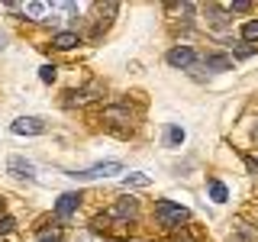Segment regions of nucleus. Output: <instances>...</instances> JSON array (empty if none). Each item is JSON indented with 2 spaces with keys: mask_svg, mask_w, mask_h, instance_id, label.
<instances>
[{
  "mask_svg": "<svg viewBox=\"0 0 258 242\" xmlns=\"http://www.w3.org/2000/svg\"><path fill=\"white\" fill-rule=\"evenodd\" d=\"M187 207L174 204V200H158L155 204V220L165 226V229H177L181 223H187Z\"/></svg>",
  "mask_w": 258,
  "mask_h": 242,
  "instance_id": "nucleus-1",
  "label": "nucleus"
},
{
  "mask_svg": "<svg viewBox=\"0 0 258 242\" xmlns=\"http://www.w3.org/2000/svg\"><path fill=\"white\" fill-rule=\"evenodd\" d=\"M136 213H139V200H136V197H123V200H116V204H113V207H110V210H107V213H103L97 223H107V220L129 223Z\"/></svg>",
  "mask_w": 258,
  "mask_h": 242,
  "instance_id": "nucleus-2",
  "label": "nucleus"
},
{
  "mask_svg": "<svg viewBox=\"0 0 258 242\" xmlns=\"http://www.w3.org/2000/svg\"><path fill=\"white\" fill-rule=\"evenodd\" d=\"M119 171H123L119 161H100V165H91V168H84V171H75L71 177H75V181H97V177H110V174H119Z\"/></svg>",
  "mask_w": 258,
  "mask_h": 242,
  "instance_id": "nucleus-3",
  "label": "nucleus"
},
{
  "mask_svg": "<svg viewBox=\"0 0 258 242\" xmlns=\"http://www.w3.org/2000/svg\"><path fill=\"white\" fill-rule=\"evenodd\" d=\"M10 133L13 136H42L45 133V123L39 116H20L10 123Z\"/></svg>",
  "mask_w": 258,
  "mask_h": 242,
  "instance_id": "nucleus-4",
  "label": "nucleus"
},
{
  "mask_svg": "<svg viewBox=\"0 0 258 242\" xmlns=\"http://www.w3.org/2000/svg\"><path fill=\"white\" fill-rule=\"evenodd\" d=\"M78 207H81V194L78 191H68V194H61V197L55 200V213H58L61 220H68Z\"/></svg>",
  "mask_w": 258,
  "mask_h": 242,
  "instance_id": "nucleus-5",
  "label": "nucleus"
},
{
  "mask_svg": "<svg viewBox=\"0 0 258 242\" xmlns=\"http://www.w3.org/2000/svg\"><path fill=\"white\" fill-rule=\"evenodd\" d=\"M194 58H197V55H194L190 45H174L171 52H168V65H171V68H190Z\"/></svg>",
  "mask_w": 258,
  "mask_h": 242,
  "instance_id": "nucleus-6",
  "label": "nucleus"
},
{
  "mask_svg": "<svg viewBox=\"0 0 258 242\" xmlns=\"http://www.w3.org/2000/svg\"><path fill=\"white\" fill-rule=\"evenodd\" d=\"M7 171H10L13 177H20V181H23V177H26V181L36 177V168H32L26 158H20V155H13L10 161H7Z\"/></svg>",
  "mask_w": 258,
  "mask_h": 242,
  "instance_id": "nucleus-7",
  "label": "nucleus"
},
{
  "mask_svg": "<svg viewBox=\"0 0 258 242\" xmlns=\"http://www.w3.org/2000/svg\"><path fill=\"white\" fill-rule=\"evenodd\" d=\"M94 94H100V87H97V84H91L87 91H71L64 103H68V107H84V103H91V100H94Z\"/></svg>",
  "mask_w": 258,
  "mask_h": 242,
  "instance_id": "nucleus-8",
  "label": "nucleus"
},
{
  "mask_svg": "<svg viewBox=\"0 0 258 242\" xmlns=\"http://www.w3.org/2000/svg\"><path fill=\"white\" fill-rule=\"evenodd\" d=\"M52 45L58 48V52H68V48L81 45V36H78V32H55V36H52Z\"/></svg>",
  "mask_w": 258,
  "mask_h": 242,
  "instance_id": "nucleus-9",
  "label": "nucleus"
},
{
  "mask_svg": "<svg viewBox=\"0 0 258 242\" xmlns=\"http://www.w3.org/2000/svg\"><path fill=\"white\" fill-rule=\"evenodd\" d=\"M207 68L210 71H232V58L229 55H207Z\"/></svg>",
  "mask_w": 258,
  "mask_h": 242,
  "instance_id": "nucleus-10",
  "label": "nucleus"
},
{
  "mask_svg": "<svg viewBox=\"0 0 258 242\" xmlns=\"http://www.w3.org/2000/svg\"><path fill=\"white\" fill-rule=\"evenodd\" d=\"M123 184H126V188H149L152 177H149V174H142V171H133V174H126V177H123Z\"/></svg>",
  "mask_w": 258,
  "mask_h": 242,
  "instance_id": "nucleus-11",
  "label": "nucleus"
},
{
  "mask_svg": "<svg viewBox=\"0 0 258 242\" xmlns=\"http://www.w3.org/2000/svg\"><path fill=\"white\" fill-rule=\"evenodd\" d=\"M207 13H210V23H213L216 29H223V26H229V16H226L220 7H207Z\"/></svg>",
  "mask_w": 258,
  "mask_h": 242,
  "instance_id": "nucleus-12",
  "label": "nucleus"
},
{
  "mask_svg": "<svg viewBox=\"0 0 258 242\" xmlns=\"http://www.w3.org/2000/svg\"><path fill=\"white\" fill-rule=\"evenodd\" d=\"M210 197H213L216 204H223V200L229 197V191H226V184H223V181H210Z\"/></svg>",
  "mask_w": 258,
  "mask_h": 242,
  "instance_id": "nucleus-13",
  "label": "nucleus"
},
{
  "mask_svg": "<svg viewBox=\"0 0 258 242\" xmlns=\"http://www.w3.org/2000/svg\"><path fill=\"white\" fill-rule=\"evenodd\" d=\"M45 10H48V4H23V7H20V13L32 16V20H39V16H42Z\"/></svg>",
  "mask_w": 258,
  "mask_h": 242,
  "instance_id": "nucleus-14",
  "label": "nucleus"
},
{
  "mask_svg": "<svg viewBox=\"0 0 258 242\" xmlns=\"http://www.w3.org/2000/svg\"><path fill=\"white\" fill-rule=\"evenodd\" d=\"M242 39H245V42H258V20H248L245 26H242Z\"/></svg>",
  "mask_w": 258,
  "mask_h": 242,
  "instance_id": "nucleus-15",
  "label": "nucleus"
},
{
  "mask_svg": "<svg viewBox=\"0 0 258 242\" xmlns=\"http://www.w3.org/2000/svg\"><path fill=\"white\" fill-rule=\"evenodd\" d=\"M181 142H184V129L171 126V129H168V145H181Z\"/></svg>",
  "mask_w": 258,
  "mask_h": 242,
  "instance_id": "nucleus-16",
  "label": "nucleus"
},
{
  "mask_svg": "<svg viewBox=\"0 0 258 242\" xmlns=\"http://www.w3.org/2000/svg\"><path fill=\"white\" fill-rule=\"evenodd\" d=\"M39 78H42L45 84H52L55 81V65H42V68H39Z\"/></svg>",
  "mask_w": 258,
  "mask_h": 242,
  "instance_id": "nucleus-17",
  "label": "nucleus"
},
{
  "mask_svg": "<svg viewBox=\"0 0 258 242\" xmlns=\"http://www.w3.org/2000/svg\"><path fill=\"white\" fill-rule=\"evenodd\" d=\"M226 10H236V13H245V10H252V0H232Z\"/></svg>",
  "mask_w": 258,
  "mask_h": 242,
  "instance_id": "nucleus-18",
  "label": "nucleus"
},
{
  "mask_svg": "<svg viewBox=\"0 0 258 242\" xmlns=\"http://www.w3.org/2000/svg\"><path fill=\"white\" fill-rule=\"evenodd\" d=\"M13 216H0V236H7V232H13Z\"/></svg>",
  "mask_w": 258,
  "mask_h": 242,
  "instance_id": "nucleus-19",
  "label": "nucleus"
},
{
  "mask_svg": "<svg viewBox=\"0 0 258 242\" xmlns=\"http://www.w3.org/2000/svg\"><path fill=\"white\" fill-rule=\"evenodd\" d=\"M236 55H239V58H252L255 48H252V45H236Z\"/></svg>",
  "mask_w": 258,
  "mask_h": 242,
  "instance_id": "nucleus-20",
  "label": "nucleus"
},
{
  "mask_svg": "<svg viewBox=\"0 0 258 242\" xmlns=\"http://www.w3.org/2000/svg\"><path fill=\"white\" fill-rule=\"evenodd\" d=\"M0 216H7V213H4V200H0Z\"/></svg>",
  "mask_w": 258,
  "mask_h": 242,
  "instance_id": "nucleus-21",
  "label": "nucleus"
},
{
  "mask_svg": "<svg viewBox=\"0 0 258 242\" xmlns=\"http://www.w3.org/2000/svg\"><path fill=\"white\" fill-rule=\"evenodd\" d=\"M39 242H55V239H48V236H45V239H39Z\"/></svg>",
  "mask_w": 258,
  "mask_h": 242,
  "instance_id": "nucleus-22",
  "label": "nucleus"
}]
</instances>
